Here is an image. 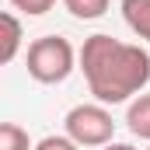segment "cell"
Returning <instances> with one entry per match:
<instances>
[{
	"label": "cell",
	"instance_id": "1",
	"mask_svg": "<svg viewBox=\"0 0 150 150\" xmlns=\"http://www.w3.org/2000/svg\"><path fill=\"white\" fill-rule=\"evenodd\" d=\"M80 70L98 105H122L150 84V52L98 32L80 45Z\"/></svg>",
	"mask_w": 150,
	"mask_h": 150
},
{
	"label": "cell",
	"instance_id": "2",
	"mask_svg": "<svg viewBox=\"0 0 150 150\" xmlns=\"http://www.w3.org/2000/svg\"><path fill=\"white\" fill-rule=\"evenodd\" d=\"M80 63V52H74V45L63 35H42L28 45V56H25V67L28 77L38 84H63L67 77L77 70Z\"/></svg>",
	"mask_w": 150,
	"mask_h": 150
},
{
	"label": "cell",
	"instance_id": "3",
	"mask_svg": "<svg viewBox=\"0 0 150 150\" xmlns=\"http://www.w3.org/2000/svg\"><path fill=\"white\" fill-rule=\"evenodd\" d=\"M63 129L77 147H108L115 136V119L105 105H77L67 112Z\"/></svg>",
	"mask_w": 150,
	"mask_h": 150
},
{
	"label": "cell",
	"instance_id": "4",
	"mask_svg": "<svg viewBox=\"0 0 150 150\" xmlns=\"http://www.w3.org/2000/svg\"><path fill=\"white\" fill-rule=\"evenodd\" d=\"M122 18L136 38L150 42V0H122Z\"/></svg>",
	"mask_w": 150,
	"mask_h": 150
},
{
	"label": "cell",
	"instance_id": "5",
	"mask_svg": "<svg viewBox=\"0 0 150 150\" xmlns=\"http://www.w3.org/2000/svg\"><path fill=\"white\" fill-rule=\"evenodd\" d=\"M126 126L133 136L140 140H150V94H136L126 108Z\"/></svg>",
	"mask_w": 150,
	"mask_h": 150
},
{
	"label": "cell",
	"instance_id": "6",
	"mask_svg": "<svg viewBox=\"0 0 150 150\" xmlns=\"http://www.w3.org/2000/svg\"><path fill=\"white\" fill-rule=\"evenodd\" d=\"M0 25H4V49H0V63H11L14 56H18V49H21V21L11 14V11H4L0 14Z\"/></svg>",
	"mask_w": 150,
	"mask_h": 150
},
{
	"label": "cell",
	"instance_id": "7",
	"mask_svg": "<svg viewBox=\"0 0 150 150\" xmlns=\"http://www.w3.org/2000/svg\"><path fill=\"white\" fill-rule=\"evenodd\" d=\"M0 150H32V140L18 122H4L0 126Z\"/></svg>",
	"mask_w": 150,
	"mask_h": 150
},
{
	"label": "cell",
	"instance_id": "8",
	"mask_svg": "<svg viewBox=\"0 0 150 150\" xmlns=\"http://www.w3.org/2000/svg\"><path fill=\"white\" fill-rule=\"evenodd\" d=\"M67 4V11L80 18V21H94V18H101L105 11H108V0H63Z\"/></svg>",
	"mask_w": 150,
	"mask_h": 150
},
{
	"label": "cell",
	"instance_id": "9",
	"mask_svg": "<svg viewBox=\"0 0 150 150\" xmlns=\"http://www.w3.org/2000/svg\"><path fill=\"white\" fill-rule=\"evenodd\" d=\"M11 7H14V11H21V14H28V18H38V14L52 11V7H56V0H11Z\"/></svg>",
	"mask_w": 150,
	"mask_h": 150
},
{
	"label": "cell",
	"instance_id": "10",
	"mask_svg": "<svg viewBox=\"0 0 150 150\" xmlns=\"http://www.w3.org/2000/svg\"><path fill=\"white\" fill-rule=\"evenodd\" d=\"M35 150H77V143L70 136H45L35 143Z\"/></svg>",
	"mask_w": 150,
	"mask_h": 150
},
{
	"label": "cell",
	"instance_id": "11",
	"mask_svg": "<svg viewBox=\"0 0 150 150\" xmlns=\"http://www.w3.org/2000/svg\"><path fill=\"white\" fill-rule=\"evenodd\" d=\"M101 150H136V147H133V143H115V140H112L108 147H101Z\"/></svg>",
	"mask_w": 150,
	"mask_h": 150
}]
</instances>
